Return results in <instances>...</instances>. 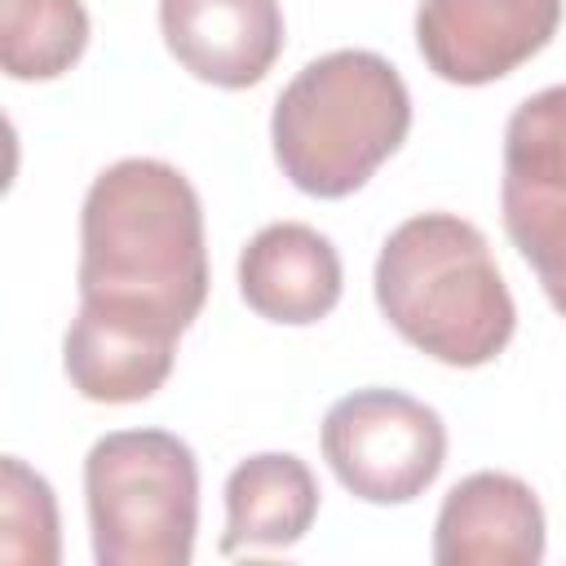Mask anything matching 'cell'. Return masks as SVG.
Instances as JSON below:
<instances>
[{
    "instance_id": "7",
    "label": "cell",
    "mask_w": 566,
    "mask_h": 566,
    "mask_svg": "<svg viewBox=\"0 0 566 566\" xmlns=\"http://www.w3.org/2000/svg\"><path fill=\"white\" fill-rule=\"evenodd\" d=\"M177 336L181 327L150 305L80 296L62 336V367L88 402H142L168 380Z\"/></svg>"
},
{
    "instance_id": "8",
    "label": "cell",
    "mask_w": 566,
    "mask_h": 566,
    "mask_svg": "<svg viewBox=\"0 0 566 566\" xmlns=\"http://www.w3.org/2000/svg\"><path fill=\"white\" fill-rule=\"evenodd\" d=\"M168 53L203 84L252 88L283 53L279 0H159Z\"/></svg>"
},
{
    "instance_id": "12",
    "label": "cell",
    "mask_w": 566,
    "mask_h": 566,
    "mask_svg": "<svg viewBox=\"0 0 566 566\" xmlns=\"http://www.w3.org/2000/svg\"><path fill=\"white\" fill-rule=\"evenodd\" d=\"M88 49L80 0H0V62L9 80H57Z\"/></svg>"
},
{
    "instance_id": "4",
    "label": "cell",
    "mask_w": 566,
    "mask_h": 566,
    "mask_svg": "<svg viewBox=\"0 0 566 566\" xmlns=\"http://www.w3.org/2000/svg\"><path fill=\"white\" fill-rule=\"evenodd\" d=\"M97 566H186L199 531V464L168 429H115L84 455Z\"/></svg>"
},
{
    "instance_id": "9",
    "label": "cell",
    "mask_w": 566,
    "mask_h": 566,
    "mask_svg": "<svg viewBox=\"0 0 566 566\" xmlns=\"http://www.w3.org/2000/svg\"><path fill=\"white\" fill-rule=\"evenodd\" d=\"M438 566H535L544 562V509L513 473L460 478L433 522Z\"/></svg>"
},
{
    "instance_id": "11",
    "label": "cell",
    "mask_w": 566,
    "mask_h": 566,
    "mask_svg": "<svg viewBox=\"0 0 566 566\" xmlns=\"http://www.w3.org/2000/svg\"><path fill=\"white\" fill-rule=\"evenodd\" d=\"M318 517V482L292 451H261L226 478V535L221 553L292 548Z\"/></svg>"
},
{
    "instance_id": "1",
    "label": "cell",
    "mask_w": 566,
    "mask_h": 566,
    "mask_svg": "<svg viewBox=\"0 0 566 566\" xmlns=\"http://www.w3.org/2000/svg\"><path fill=\"white\" fill-rule=\"evenodd\" d=\"M80 296L133 301L181 332L208 301L203 208L181 168L119 159L102 168L80 208Z\"/></svg>"
},
{
    "instance_id": "5",
    "label": "cell",
    "mask_w": 566,
    "mask_h": 566,
    "mask_svg": "<svg viewBox=\"0 0 566 566\" xmlns=\"http://www.w3.org/2000/svg\"><path fill=\"white\" fill-rule=\"evenodd\" d=\"M318 438L336 482L367 504H407L424 495L447 464L442 416L429 402L385 385L336 398Z\"/></svg>"
},
{
    "instance_id": "15",
    "label": "cell",
    "mask_w": 566,
    "mask_h": 566,
    "mask_svg": "<svg viewBox=\"0 0 566 566\" xmlns=\"http://www.w3.org/2000/svg\"><path fill=\"white\" fill-rule=\"evenodd\" d=\"M553 310H557V314H562V318H566V292H562V296H557V301H553Z\"/></svg>"
},
{
    "instance_id": "3",
    "label": "cell",
    "mask_w": 566,
    "mask_h": 566,
    "mask_svg": "<svg viewBox=\"0 0 566 566\" xmlns=\"http://www.w3.org/2000/svg\"><path fill=\"white\" fill-rule=\"evenodd\" d=\"M411 93L398 66L371 49H336L305 62L279 93L270 142L283 177L314 199H345L407 142Z\"/></svg>"
},
{
    "instance_id": "6",
    "label": "cell",
    "mask_w": 566,
    "mask_h": 566,
    "mask_svg": "<svg viewBox=\"0 0 566 566\" xmlns=\"http://www.w3.org/2000/svg\"><path fill=\"white\" fill-rule=\"evenodd\" d=\"M562 22V0H420L416 44L447 84H491L531 62Z\"/></svg>"
},
{
    "instance_id": "2",
    "label": "cell",
    "mask_w": 566,
    "mask_h": 566,
    "mask_svg": "<svg viewBox=\"0 0 566 566\" xmlns=\"http://www.w3.org/2000/svg\"><path fill=\"white\" fill-rule=\"evenodd\" d=\"M389 327L447 367H482L513 340L517 305L486 234L455 212L407 217L376 256Z\"/></svg>"
},
{
    "instance_id": "13",
    "label": "cell",
    "mask_w": 566,
    "mask_h": 566,
    "mask_svg": "<svg viewBox=\"0 0 566 566\" xmlns=\"http://www.w3.org/2000/svg\"><path fill=\"white\" fill-rule=\"evenodd\" d=\"M0 557L13 566H57V500L53 486L18 455L0 464Z\"/></svg>"
},
{
    "instance_id": "14",
    "label": "cell",
    "mask_w": 566,
    "mask_h": 566,
    "mask_svg": "<svg viewBox=\"0 0 566 566\" xmlns=\"http://www.w3.org/2000/svg\"><path fill=\"white\" fill-rule=\"evenodd\" d=\"M504 172L566 186V84L531 93L504 124Z\"/></svg>"
},
{
    "instance_id": "10",
    "label": "cell",
    "mask_w": 566,
    "mask_h": 566,
    "mask_svg": "<svg viewBox=\"0 0 566 566\" xmlns=\"http://www.w3.org/2000/svg\"><path fill=\"white\" fill-rule=\"evenodd\" d=\"M239 292L261 318L310 327L340 301V256L314 226L274 221L248 239L239 256Z\"/></svg>"
}]
</instances>
